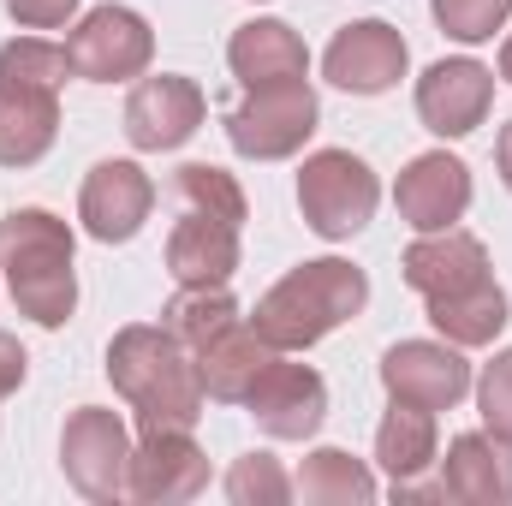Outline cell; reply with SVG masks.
<instances>
[{"label": "cell", "mask_w": 512, "mask_h": 506, "mask_svg": "<svg viewBox=\"0 0 512 506\" xmlns=\"http://www.w3.org/2000/svg\"><path fill=\"white\" fill-rule=\"evenodd\" d=\"M209 489V453L191 441V429H143L131 447V501L179 506Z\"/></svg>", "instance_id": "cell-13"}, {"label": "cell", "mask_w": 512, "mask_h": 506, "mask_svg": "<svg viewBox=\"0 0 512 506\" xmlns=\"http://www.w3.org/2000/svg\"><path fill=\"white\" fill-rule=\"evenodd\" d=\"M405 66H411V48L387 18H358V24L334 30V42L322 54L328 84L346 96H387L405 78Z\"/></svg>", "instance_id": "cell-10"}, {"label": "cell", "mask_w": 512, "mask_h": 506, "mask_svg": "<svg viewBox=\"0 0 512 506\" xmlns=\"http://www.w3.org/2000/svg\"><path fill=\"white\" fill-rule=\"evenodd\" d=\"M423 310H429V322H435V334L447 340V346H495L501 340V328L512 322V304H507V286L489 274V280H477V286H459V292H441V298H423Z\"/></svg>", "instance_id": "cell-22"}, {"label": "cell", "mask_w": 512, "mask_h": 506, "mask_svg": "<svg viewBox=\"0 0 512 506\" xmlns=\"http://www.w3.org/2000/svg\"><path fill=\"white\" fill-rule=\"evenodd\" d=\"M173 197H179V209L215 215V221H227V227H245V221H251L245 185H239L227 167H215V161H185V167L173 173Z\"/></svg>", "instance_id": "cell-26"}, {"label": "cell", "mask_w": 512, "mask_h": 506, "mask_svg": "<svg viewBox=\"0 0 512 506\" xmlns=\"http://www.w3.org/2000/svg\"><path fill=\"white\" fill-rule=\"evenodd\" d=\"M239 227L215 221V215H191L167 233V274L179 286H227L239 274Z\"/></svg>", "instance_id": "cell-21"}, {"label": "cell", "mask_w": 512, "mask_h": 506, "mask_svg": "<svg viewBox=\"0 0 512 506\" xmlns=\"http://www.w3.org/2000/svg\"><path fill=\"white\" fill-rule=\"evenodd\" d=\"M429 12L453 42L477 48V42H495V30L512 18V0H429Z\"/></svg>", "instance_id": "cell-29"}, {"label": "cell", "mask_w": 512, "mask_h": 506, "mask_svg": "<svg viewBox=\"0 0 512 506\" xmlns=\"http://www.w3.org/2000/svg\"><path fill=\"white\" fill-rule=\"evenodd\" d=\"M227 322H239V304H233L227 286H179V292L167 298V310H161V328H167L185 352L209 346Z\"/></svg>", "instance_id": "cell-25"}, {"label": "cell", "mask_w": 512, "mask_h": 506, "mask_svg": "<svg viewBox=\"0 0 512 506\" xmlns=\"http://www.w3.org/2000/svg\"><path fill=\"white\" fill-rule=\"evenodd\" d=\"M501 78L512 84V36H507V48H501Z\"/></svg>", "instance_id": "cell-34"}, {"label": "cell", "mask_w": 512, "mask_h": 506, "mask_svg": "<svg viewBox=\"0 0 512 506\" xmlns=\"http://www.w3.org/2000/svg\"><path fill=\"white\" fill-rule=\"evenodd\" d=\"M393 203H399V221L411 233H441V227H459L465 209H471V167L447 149H429V155H411L399 185H393Z\"/></svg>", "instance_id": "cell-14"}, {"label": "cell", "mask_w": 512, "mask_h": 506, "mask_svg": "<svg viewBox=\"0 0 512 506\" xmlns=\"http://www.w3.org/2000/svg\"><path fill=\"white\" fill-rule=\"evenodd\" d=\"M66 60H72V78H84V84H126V78L149 72L155 30L131 6H114V0L90 6L78 18V30L66 36Z\"/></svg>", "instance_id": "cell-6"}, {"label": "cell", "mask_w": 512, "mask_h": 506, "mask_svg": "<svg viewBox=\"0 0 512 506\" xmlns=\"http://www.w3.org/2000/svg\"><path fill=\"white\" fill-rule=\"evenodd\" d=\"M197 358V376H203V393L215 399V405H245V393L256 387V376L280 358L262 334H256L251 322L239 316V322H227L209 346H197L191 352Z\"/></svg>", "instance_id": "cell-20"}, {"label": "cell", "mask_w": 512, "mask_h": 506, "mask_svg": "<svg viewBox=\"0 0 512 506\" xmlns=\"http://www.w3.org/2000/svg\"><path fill=\"white\" fill-rule=\"evenodd\" d=\"M322 120L316 90L298 84H268V90H245V102L227 114V143L245 161H286L310 143V131Z\"/></svg>", "instance_id": "cell-7"}, {"label": "cell", "mask_w": 512, "mask_h": 506, "mask_svg": "<svg viewBox=\"0 0 512 506\" xmlns=\"http://www.w3.org/2000/svg\"><path fill=\"white\" fill-rule=\"evenodd\" d=\"M227 66L245 90H268V84H298L310 72V48L286 18H251L233 30L227 42Z\"/></svg>", "instance_id": "cell-18"}, {"label": "cell", "mask_w": 512, "mask_h": 506, "mask_svg": "<svg viewBox=\"0 0 512 506\" xmlns=\"http://www.w3.org/2000/svg\"><path fill=\"white\" fill-rule=\"evenodd\" d=\"M60 137V90L0 78V167H36Z\"/></svg>", "instance_id": "cell-19"}, {"label": "cell", "mask_w": 512, "mask_h": 506, "mask_svg": "<svg viewBox=\"0 0 512 506\" xmlns=\"http://www.w3.org/2000/svg\"><path fill=\"white\" fill-rule=\"evenodd\" d=\"M376 203H382V179H376V167L364 155H352V149L304 155V167H298V209H304V227L316 239H328V245L358 239L370 227Z\"/></svg>", "instance_id": "cell-4"}, {"label": "cell", "mask_w": 512, "mask_h": 506, "mask_svg": "<svg viewBox=\"0 0 512 506\" xmlns=\"http://www.w3.org/2000/svg\"><path fill=\"white\" fill-rule=\"evenodd\" d=\"M382 387L399 405H423V411H453L471 393V364L465 346L447 340H399L382 352Z\"/></svg>", "instance_id": "cell-9"}, {"label": "cell", "mask_w": 512, "mask_h": 506, "mask_svg": "<svg viewBox=\"0 0 512 506\" xmlns=\"http://www.w3.org/2000/svg\"><path fill=\"white\" fill-rule=\"evenodd\" d=\"M72 227L48 209H12L0 221V274L6 292L18 304V316H30L36 328H66L78 310V274H72Z\"/></svg>", "instance_id": "cell-3"}, {"label": "cell", "mask_w": 512, "mask_h": 506, "mask_svg": "<svg viewBox=\"0 0 512 506\" xmlns=\"http://www.w3.org/2000/svg\"><path fill=\"white\" fill-rule=\"evenodd\" d=\"M292 495H304L310 506H370L376 501V471L364 459H352L346 447H316L298 465Z\"/></svg>", "instance_id": "cell-24"}, {"label": "cell", "mask_w": 512, "mask_h": 506, "mask_svg": "<svg viewBox=\"0 0 512 506\" xmlns=\"http://www.w3.org/2000/svg\"><path fill=\"white\" fill-rule=\"evenodd\" d=\"M471 387H477V411H483V423L501 429V435H512V346L507 352H495V364H483V376L471 381Z\"/></svg>", "instance_id": "cell-30"}, {"label": "cell", "mask_w": 512, "mask_h": 506, "mask_svg": "<svg viewBox=\"0 0 512 506\" xmlns=\"http://www.w3.org/2000/svg\"><path fill=\"white\" fill-rule=\"evenodd\" d=\"M495 167H501V185L512 191V120L501 126V137H495Z\"/></svg>", "instance_id": "cell-33"}, {"label": "cell", "mask_w": 512, "mask_h": 506, "mask_svg": "<svg viewBox=\"0 0 512 506\" xmlns=\"http://www.w3.org/2000/svg\"><path fill=\"white\" fill-rule=\"evenodd\" d=\"M203 120H209V96L197 90V78H179V72L137 78L126 96V137L143 155L185 149L203 131Z\"/></svg>", "instance_id": "cell-8"}, {"label": "cell", "mask_w": 512, "mask_h": 506, "mask_svg": "<svg viewBox=\"0 0 512 506\" xmlns=\"http://www.w3.org/2000/svg\"><path fill=\"white\" fill-rule=\"evenodd\" d=\"M441 489L459 506H512V435L501 429H465L447 441Z\"/></svg>", "instance_id": "cell-16"}, {"label": "cell", "mask_w": 512, "mask_h": 506, "mask_svg": "<svg viewBox=\"0 0 512 506\" xmlns=\"http://www.w3.org/2000/svg\"><path fill=\"white\" fill-rule=\"evenodd\" d=\"M108 381L137 411V429H197L209 405L197 358L155 322H131L108 340Z\"/></svg>", "instance_id": "cell-1"}, {"label": "cell", "mask_w": 512, "mask_h": 506, "mask_svg": "<svg viewBox=\"0 0 512 506\" xmlns=\"http://www.w3.org/2000/svg\"><path fill=\"white\" fill-rule=\"evenodd\" d=\"M0 78L60 90V84L72 78V60H66V48H60V42H48V36H12V42L0 48Z\"/></svg>", "instance_id": "cell-27"}, {"label": "cell", "mask_w": 512, "mask_h": 506, "mask_svg": "<svg viewBox=\"0 0 512 506\" xmlns=\"http://www.w3.org/2000/svg\"><path fill=\"white\" fill-rule=\"evenodd\" d=\"M227 501L233 506H280V501H292V477L280 471L274 453H245L227 471Z\"/></svg>", "instance_id": "cell-28"}, {"label": "cell", "mask_w": 512, "mask_h": 506, "mask_svg": "<svg viewBox=\"0 0 512 506\" xmlns=\"http://www.w3.org/2000/svg\"><path fill=\"white\" fill-rule=\"evenodd\" d=\"M155 209V179L137 161H96L78 191V221L96 245H126Z\"/></svg>", "instance_id": "cell-11"}, {"label": "cell", "mask_w": 512, "mask_h": 506, "mask_svg": "<svg viewBox=\"0 0 512 506\" xmlns=\"http://www.w3.org/2000/svg\"><path fill=\"white\" fill-rule=\"evenodd\" d=\"M24 370H30V358H24V346H18L12 334H0V399L24 387Z\"/></svg>", "instance_id": "cell-32"}, {"label": "cell", "mask_w": 512, "mask_h": 506, "mask_svg": "<svg viewBox=\"0 0 512 506\" xmlns=\"http://www.w3.org/2000/svg\"><path fill=\"white\" fill-rule=\"evenodd\" d=\"M6 12L24 24V30H60L78 18V0H6Z\"/></svg>", "instance_id": "cell-31"}, {"label": "cell", "mask_w": 512, "mask_h": 506, "mask_svg": "<svg viewBox=\"0 0 512 506\" xmlns=\"http://www.w3.org/2000/svg\"><path fill=\"white\" fill-rule=\"evenodd\" d=\"M399 274L411 292L423 298H441V292H459V286H477L489 280V245L477 233H459V227H441V233H417V245H405L399 256Z\"/></svg>", "instance_id": "cell-17"}, {"label": "cell", "mask_w": 512, "mask_h": 506, "mask_svg": "<svg viewBox=\"0 0 512 506\" xmlns=\"http://www.w3.org/2000/svg\"><path fill=\"white\" fill-rule=\"evenodd\" d=\"M60 471L96 506L131 501V429L108 405H78L60 429Z\"/></svg>", "instance_id": "cell-5"}, {"label": "cell", "mask_w": 512, "mask_h": 506, "mask_svg": "<svg viewBox=\"0 0 512 506\" xmlns=\"http://www.w3.org/2000/svg\"><path fill=\"white\" fill-rule=\"evenodd\" d=\"M245 405H251L256 429L268 435V441H310L322 423H328V381L316 376L310 364H286V358H274L256 387L245 393Z\"/></svg>", "instance_id": "cell-12"}, {"label": "cell", "mask_w": 512, "mask_h": 506, "mask_svg": "<svg viewBox=\"0 0 512 506\" xmlns=\"http://www.w3.org/2000/svg\"><path fill=\"white\" fill-rule=\"evenodd\" d=\"M435 453H441L435 411L393 399V411H387L382 429H376V465H382L393 483H411V477H423V471L435 465Z\"/></svg>", "instance_id": "cell-23"}, {"label": "cell", "mask_w": 512, "mask_h": 506, "mask_svg": "<svg viewBox=\"0 0 512 506\" xmlns=\"http://www.w3.org/2000/svg\"><path fill=\"white\" fill-rule=\"evenodd\" d=\"M364 304H370V274L346 256H316V262H298L292 274H280L256 298L251 328L274 352H310L316 340H328L334 328L364 316Z\"/></svg>", "instance_id": "cell-2"}, {"label": "cell", "mask_w": 512, "mask_h": 506, "mask_svg": "<svg viewBox=\"0 0 512 506\" xmlns=\"http://www.w3.org/2000/svg\"><path fill=\"white\" fill-rule=\"evenodd\" d=\"M495 108V72L483 60H435L417 78V120L435 137H471Z\"/></svg>", "instance_id": "cell-15"}]
</instances>
